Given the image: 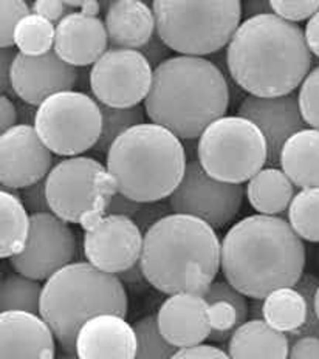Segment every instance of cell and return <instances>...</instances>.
I'll use <instances>...</instances> for the list:
<instances>
[{
  "mask_svg": "<svg viewBox=\"0 0 319 359\" xmlns=\"http://www.w3.org/2000/svg\"><path fill=\"white\" fill-rule=\"evenodd\" d=\"M262 319L285 334L299 332L307 320V301L299 290L284 287L271 291L262 301Z\"/></svg>",
  "mask_w": 319,
  "mask_h": 359,
  "instance_id": "cell-27",
  "label": "cell"
},
{
  "mask_svg": "<svg viewBox=\"0 0 319 359\" xmlns=\"http://www.w3.org/2000/svg\"><path fill=\"white\" fill-rule=\"evenodd\" d=\"M53 152L33 126L18 124L0 135V184L22 191L46 180L53 169Z\"/></svg>",
  "mask_w": 319,
  "mask_h": 359,
  "instance_id": "cell-15",
  "label": "cell"
},
{
  "mask_svg": "<svg viewBox=\"0 0 319 359\" xmlns=\"http://www.w3.org/2000/svg\"><path fill=\"white\" fill-rule=\"evenodd\" d=\"M18 121L19 114L16 104L6 95H2L0 96V130H2V133L8 132L13 127L18 126Z\"/></svg>",
  "mask_w": 319,
  "mask_h": 359,
  "instance_id": "cell-45",
  "label": "cell"
},
{
  "mask_svg": "<svg viewBox=\"0 0 319 359\" xmlns=\"http://www.w3.org/2000/svg\"><path fill=\"white\" fill-rule=\"evenodd\" d=\"M157 320L163 338L179 350L202 346L211 336L210 306L205 296H169L160 306Z\"/></svg>",
  "mask_w": 319,
  "mask_h": 359,
  "instance_id": "cell-18",
  "label": "cell"
},
{
  "mask_svg": "<svg viewBox=\"0 0 319 359\" xmlns=\"http://www.w3.org/2000/svg\"><path fill=\"white\" fill-rule=\"evenodd\" d=\"M19 100V98H18ZM18 107V114H19V121L20 124L24 126H33L36 123V115H38V109L39 107H34L32 104H27L24 101H20L16 104Z\"/></svg>",
  "mask_w": 319,
  "mask_h": 359,
  "instance_id": "cell-48",
  "label": "cell"
},
{
  "mask_svg": "<svg viewBox=\"0 0 319 359\" xmlns=\"http://www.w3.org/2000/svg\"><path fill=\"white\" fill-rule=\"evenodd\" d=\"M56 25L39 14H28L19 22L14 32V42L19 53L25 56H43L55 48Z\"/></svg>",
  "mask_w": 319,
  "mask_h": 359,
  "instance_id": "cell-30",
  "label": "cell"
},
{
  "mask_svg": "<svg viewBox=\"0 0 319 359\" xmlns=\"http://www.w3.org/2000/svg\"><path fill=\"white\" fill-rule=\"evenodd\" d=\"M273 13L287 22L308 20L319 11V0H271Z\"/></svg>",
  "mask_w": 319,
  "mask_h": 359,
  "instance_id": "cell-37",
  "label": "cell"
},
{
  "mask_svg": "<svg viewBox=\"0 0 319 359\" xmlns=\"http://www.w3.org/2000/svg\"><path fill=\"white\" fill-rule=\"evenodd\" d=\"M319 287V279L315 278L313 274H306L302 276L301 280L296 283L294 288L299 290L301 293L306 296L307 301V320L306 325H304L299 332L290 334L288 341L302 338V336H318L319 338V319L315 310V294Z\"/></svg>",
  "mask_w": 319,
  "mask_h": 359,
  "instance_id": "cell-36",
  "label": "cell"
},
{
  "mask_svg": "<svg viewBox=\"0 0 319 359\" xmlns=\"http://www.w3.org/2000/svg\"><path fill=\"white\" fill-rule=\"evenodd\" d=\"M243 186L224 183L206 174L198 158L189 160L179 188L168 198L172 214L191 215L214 229L225 228L239 214Z\"/></svg>",
  "mask_w": 319,
  "mask_h": 359,
  "instance_id": "cell-12",
  "label": "cell"
},
{
  "mask_svg": "<svg viewBox=\"0 0 319 359\" xmlns=\"http://www.w3.org/2000/svg\"><path fill=\"white\" fill-rule=\"evenodd\" d=\"M280 169L296 188H319V130L294 133L282 149Z\"/></svg>",
  "mask_w": 319,
  "mask_h": 359,
  "instance_id": "cell-25",
  "label": "cell"
},
{
  "mask_svg": "<svg viewBox=\"0 0 319 359\" xmlns=\"http://www.w3.org/2000/svg\"><path fill=\"white\" fill-rule=\"evenodd\" d=\"M0 359H56V338L39 314L0 313Z\"/></svg>",
  "mask_w": 319,
  "mask_h": 359,
  "instance_id": "cell-19",
  "label": "cell"
},
{
  "mask_svg": "<svg viewBox=\"0 0 319 359\" xmlns=\"http://www.w3.org/2000/svg\"><path fill=\"white\" fill-rule=\"evenodd\" d=\"M78 76L76 67L65 64L55 50L43 56L18 53L11 69V86L16 98L41 107L50 96L72 92Z\"/></svg>",
  "mask_w": 319,
  "mask_h": 359,
  "instance_id": "cell-17",
  "label": "cell"
},
{
  "mask_svg": "<svg viewBox=\"0 0 319 359\" xmlns=\"http://www.w3.org/2000/svg\"><path fill=\"white\" fill-rule=\"evenodd\" d=\"M79 13L88 18H98V14L101 13V4L96 2V0H86V2H83Z\"/></svg>",
  "mask_w": 319,
  "mask_h": 359,
  "instance_id": "cell-50",
  "label": "cell"
},
{
  "mask_svg": "<svg viewBox=\"0 0 319 359\" xmlns=\"http://www.w3.org/2000/svg\"><path fill=\"white\" fill-rule=\"evenodd\" d=\"M0 256L11 259L25 250L32 226V215L28 214L20 197L13 191L0 192Z\"/></svg>",
  "mask_w": 319,
  "mask_h": 359,
  "instance_id": "cell-28",
  "label": "cell"
},
{
  "mask_svg": "<svg viewBox=\"0 0 319 359\" xmlns=\"http://www.w3.org/2000/svg\"><path fill=\"white\" fill-rule=\"evenodd\" d=\"M19 51H14L13 48H2L0 51V90L2 95L8 93L10 96H16L11 86V69Z\"/></svg>",
  "mask_w": 319,
  "mask_h": 359,
  "instance_id": "cell-43",
  "label": "cell"
},
{
  "mask_svg": "<svg viewBox=\"0 0 319 359\" xmlns=\"http://www.w3.org/2000/svg\"><path fill=\"white\" fill-rule=\"evenodd\" d=\"M109 37L100 18L73 11L56 25L55 53L72 67H88L106 55Z\"/></svg>",
  "mask_w": 319,
  "mask_h": 359,
  "instance_id": "cell-21",
  "label": "cell"
},
{
  "mask_svg": "<svg viewBox=\"0 0 319 359\" xmlns=\"http://www.w3.org/2000/svg\"><path fill=\"white\" fill-rule=\"evenodd\" d=\"M306 246L282 217L250 215L222 241L226 282L243 296L264 301L271 291L294 287L304 276Z\"/></svg>",
  "mask_w": 319,
  "mask_h": 359,
  "instance_id": "cell-2",
  "label": "cell"
},
{
  "mask_svg": "<svg viewBox=\"0 0 319 359\" xmlns=\"http://www.w3.org/2000/svg\"><path fill=\"white\" fill-rule=\"evenodd\" d=\"M296 186L278 168H264L247 184V198L256 212L278 217L290 208Z\"/></svg>",
  "mask_w": 319,
  "mask_h": 359,
  "instance_id": "cell-26",
  "label": "cell"
},
{
  "mask_svg": "<svg viewBox=\"0 0 319 359\" xmlns=\"http://www.w3.org/2000/svg\"><path fill=\"white\" fill-rule=\"evenodd\" d=\"M288 223L302 241L319 242V188L301 189L287 211Z\"/></svg>",
  "mask_w": 319,
  "mask_h": 359,
  "instance_id": "cell-31",
  "label": "cell"
},
{
  "mask_svg": "<svg viewBox=\"0 0 319 359\" xmlns=\"http://www.w3.org/2000/svg\"><path fill=\"white\" fill-rule=\"evenodd\" d=\"M304 33H306V41H307L310 53L319 57V11L313 18L307 20L306 32Z\"/></svg>",
  "mask_w": 319,
  "mask_h": 359,
  "instance_id": "cell-46",
  "label": "cell"
},
{
  "mask_svg": "<svg viewBox=\"0 0 319 359\" xmlns=\"http://www.w3.org/2000/svg\"><path fill=\"white\" fill-rule=\"evenodd\" d=\"M46 180H42V182L36 183V184L28 186V188L22 189L19 194L22 203H24L29 215L51 212L50 205H48V198H47V182Z\"/></svg>",
  "mask_w": 319,
  "mask_h": 359,
  "instance_id": "cell-38",
  "label": "cell"
},
{
  "mask_svg": "<svg viewBox=\"0 0 319 359\" xmlns=\"http://www.w3.org/2000/svg\"><path fill=\"white\" fill-rule=\"evenodd\" d=\"M32 11L34 14H39V16L48 19L53 24H59L67 14H70V11L67 10V6L61 0H36V2L32 5Z\"/></svg>",
  "mask_w": 319,
  "mask_h": 359,
  "instance_id": "cell-41",
  "label": "cell"
},
{
  "mask_svg": "<svg viewBox=\"0 0 319 359\" xmlns=\"http://www.w3.org/2000/svg\"><path fill=\"white\" fill-rule=\"evenodd\" d=\"M46 182L51 212L83 228L106 215L110 200L118 192L107 168L90 156L59 161Z\"/></svg>",
  "mask_w": 319,
  "mask_h": 359,
  "instance_id": "cell-8",
  "label": "cell"
},
{
  "mask_svg": "<svg viewBox=\"0 0 319 359\" xmlns=\"http://www.w3.org/2000/svg\"><path fill=\"white\" fill-rule=\"evenodd\" d=\"M104 25L112 48L141 50L157 33L152 6L141 0H115L104 13Z\"/></svg>",
  "mask_w": 319,
  "mask_h": 359,
  "instance_id": "cell-22",
  "label": "cell"
},
{
  "mask_svg": "<svg viewBox=\"0 0 319 359\" xmlns=\"http://www.w3.org/2000/svg\"><path fill=\"white\" fill-rule=\"evenodd\" d=\"M34 129L53 154L83 156L101 137L100 102L75 90L50 96L38 109Z\"/></svg>",
  "mask_w": 319,
  "mask_h": 359,
  "instance_id": "cell-10",
  "label": "cell"
},
{
  "mask_svg": "<svg viewBox=\"0 0 319 359\" xmlns=\"http://www.w3.org/2000/svg\"><path fill=\"white\" fill-rule=\"evenodd\" d=\"M143 203H140V201L135 200H130L128 197L121 196L120 192H116L114 198L110 200V205L107 208V212L106 214H112V215H125L129 217V219H135L140 208Z\"/></svg>",
  "mask_w": 319,
  "mask_h": 359,
  "instance_id": "cell-44",
  "label": "cell"
},
{
  "mask_svg": "<svg viewBox=\"0 0 319 359\" xmlns=\"http://www.w3.org/2000/svg\"><path fill=\"white\" fill-rule=\"evenodd\" d=\"M290 341L264 319H250L233 333L228 342L231 359H288Z\"/></svg>",
  "mask_w": 319,
  "mask_h": 359,
  "instance_id": "cell-23",
  "label": "cell"
},
{
  "mask_svg": "<svg viewBox=\"0 0 319 359\" xmlns=\"http://www.w3.org/2000/svg\"><path fill=\"white\" fill-rule=\"evenodd\" d=\"M205 299L210 306V323L212 342H224L243 323H247L250 314V304L247 296L237 291L226 280H216L208 290Z\"/></svg>",
  "mask_w": 319,
  "mask_h": 359,
  "instance_id": "cell-24",
  "label": "cell"
},
{
  "mask_svg": "<svg viewBox=\"0 0 319 359\" xmlns=\"http://www.w3.org/2000/svg\"><path fill=\"white\" fill-rule=\"evenodd\" d=\"M118 279L123 282V285H130V287L141 285V283L147 282L143 271H141L140 264L133 266L132 269H129V271H124L121 274H118Z\"/></svg>",
  "mask_w": 319,
  "mask_h": 359,
  "instance_id": "cell-49",
  "label": "cell"
},
{
  "mask_svg": "<svg viewBox=\"0 0 319 359\" xmlns=\"http://www.w3.org/2000/svg\"><path fill=\"white\" fill-rule=\"evenodd\" d=\"M288 359H319L318 336H302L293 339L288 350Z\"/></svg>",
  "mask_w": 319,
  "mask_h": 359,
  "instance_id": "cell-39",
  "label": "cell"
},
{
  "mask_svg": "<svg viewBox=\"0 0 319 359\" xmlns=\"http://www.w3.org/2000/svg\"><path fill=\"white\" fill-rule=\"evenodd\" d=\"M222 265L216 229L191 215L170 214L144 233L140 266L149 285L168 296H205Z\"/></svg>",
  "mask_w": 319,
  "mask_h": 359,
  "instance_id": "cell-3",
  "label": "cell"
},
{
  "mask_svg": "<svg viewBox=\"0 0 319 359\" xmlns=\"http://www.w3.org/2000/svg\"><path fill=\"white\" fill-rule=\"evenodd\" d=\"M229 86L224 72L205 57L172 56L154 70L146 116L180 140H197L226 116Z\"/></svg>",
  "mask_w": 319,
  "mask_h": 359,
  "instance_id": "cell-4",
  "label": "cell"
},
{
  "mask_svg": "<svg viewBox=\"0 0 319 359\" xmlns=\"http://www.w3.org/2000/svg\"><path fill=\"white\" fill-rule=\"evenodd\" d=\"M226 69L248 95H292L311 72L306 33L274 13L245 19L226 48Z\"/></svg>",
  "mask_w": 319,
  "mask_h": 359,
  "instance_id": "cell-1",
  "label": "cell"
},
{
  "mask_svg": "<svg viewBox=\"0 0 319 359\" xmlns=\"http://www.w3.org/2000/svg\"><path fill=\"white\" fill-rule=\"evenodd\" d=\"M315 310L318 314V319H319V287L316 290V294H315Z\"/></svg>",
  "mask_w": 319,
  "mask_h": 359,
  "instance_id": "cell-52",
  "label": "cell"
},
{
  "mask_svg": "<svg viewBox=\"0 0 319 359\" xmlns=\"http://www.w3.org/2000/svg\"><path fill=\"white\" fill-rule=\"evenodd\" d=\"M100 314H128V294L118 276L88 262H75L43 285L39 316L53 330L64 353H75L79 328Z\"/></svg>",
  "mask_w": 319,
  "mask_h": 359,
  "instance_id": "cell-6",
  "label": "cell"
},
{
  "mask_svg": "<svg viewBox=\"0 0 319 359\" xmlns=\"http://www.w3.org/2000/svg\"><path fill=\"white\" fill-rule=\"evenodd\" d=\"M84 229V256L104 273L118 276L140 264L144 234L125 215L106 214Z\"/></svg>",
  "mask_w": 319,
  "mask_h": 359,
  "instance_id": "cell-14",
  "label": "cell"
},
{
  "mask_svg": "<svg viewBox=\"0 0 319 359\" xmlns=\"http://www.w3.org/2000/svg\"><path fill=\"white\" fill-rule=\"evenodd\" d=\"M102 115V129L98 143L93 147L96 152H109L110 147L121 137L124 132H128L132 127H137L144 123V107L137 106L130 109H114L100 104Z\"/></svg>",
  "mask_w": 319,
  "mask_h": 359,
  "instance_id": "cell-32",
  "label": "cell"
},
{
  "mask_svg": "<svg viewBox=\"0 0 319 359\" xmlns=\"http://www.w3.org/2000/svg\"><path fill=\"white\" fill-rule=\"evenodd\" d=\"M32 6L24 0H2L0 2V47L13 48L14 32L19 22L32 14Z\"/></svg>",
  "mask_w": 319,
  "mask_h": 359,
  "instance_id": "cell-34",
  "label": "cell"
},
{
  "mask_svg": "<svg viewBox=\"0 0 319 359\" xmlns=\"http://www.w3.org/2000/svg\"><path fill=\"white\" fill-rule=\"evenodd\" d=\"M157 33L180 56L203 57L228 47L242 24L239 0H155Z\"/></svg>",
  "mask_w": 319,
  "mask_h": 359,
  "instance_id": "cell-7",
  "label": "cell"
},
{
  "mask_svg": "<svg viewBox=\"0 0 319 359\" xmlns=\"http://www.w3.org/2000/svg\"><path fill=\"white\" fill-rule=\"evenodd\" d=\"M78 241L70 224L53 212L32 215L25 250L11 257L16 273L33 280H48L59 269L75 264Z\"/></svg>",
  "mask_w": 319,
  "mask_h": 359,
  "instance_id": "cell-13",
  "label": "cell"
},
{
  "mask_svg": "<svg viewBox=\"0 0 319 359\" xmlns=\"http://www.w3.org/2000/svg\"><path fill=\"white\" fill-rule=\"evenodd\" d=\"M137 333L125 318L100 314L79 328L75 353L79 359H133Z\"/></svg>",
  "mask_w": 319,
  "mask_h": 359,
  "instance_id": "cell-20",
  "label": "cell"
},
{
  "mask_svg": "<svg viewBox=\"0 0 319 359\" xmlns=\"http://www.w3.org/2000/svg\"><path fill=\"white\" fill-rule=\"evenodd\" d=\"M154 69L137 50L109 48L92 65L88 84L95 100L114 109L137 107L151 92Z\"/></svg>",
  "mask_w": 319,
  "mask_h": 359,
  "instance_id": "cell-11",
  "label": "cell"
},
{
  "mask_svg": "<svg viewBox=\"0 0 319 359\" xmlns=\"http://www.w3.org/2000/svg\"><path fill=\"white\" fill-rule=\"evenodd\" d=\"M188 160L180 138L157 124L132 127L107 152V172L121 196L140 203L165 201L179 188Z\"/></svg>",
  "mask_w": 319,
  "mask_h": 359,
  "instance_id": "cell-5",
  "label": "cell"
},
{
  "mask_svg": "<svg viewBox=\"0 0 319 359\" xmlns=\"http://www.w3.org/2000/svg\"><path fill=\"white\" fill-rule=\"evenodd\" d=\"M137 333V353L133 359H172L177 353L174 346L163 338L157 316H144L133 324Z\"/></svg>",
  "mask_w": 319,
  "mask_h": 359,
  "instance_id": "cell-33",
  "label": "cell"
},
{
  "mask_svg": "<svg viewBox=\"0 0 319 359\" xmlns=\"http://www.w3.org/2000/svg\"><path fill=\"white\" fill-rule=\"evenodd\" d=\"M304 121L311 129L319 130V65L308 73L298 93Z\"/></svg>",
  "mask_w": 319,
  "mask_h": 359,
  "instance_id": "cell-35",
  "label": "cell"
},
{
  "mask_svg": "<svg viewBox=\"0 0 319 359\" xmlns=\"http://www.w3.org/2000/svg\"><path fill=\"white\" fill-rule=\"evenodd\" d=\"M242 14L245 19L264 16V14H273L271 5L266 0H248L242 4Z\"/></svg>",
  "mask_w": 319,
  "mask_h": 359,
  "instance_id": "cell-47",
  "label": "cell"
},
{
  "mask_svg": "<svg viewBox=\"0 0 319 359\" xmlns=\"http://www.w3.org/2000/svg\"><path fill=\"white\" fill-rule=\"evenodd\" d=\"M172 359H231L224 350L214 346H196L188 348L177 350V353L172 356Z\"/></svg>",
  "mask_w": 319,
  "mask_h": 359,
  "instance_id": "cell-42",
  "label": "cell"
},
{
  "mask_svg": "<svg viewBox=\"0 0 319 359\" xmlns=\"http://www.w3.org/2000/svg\"><path fill=\"white\" fill-rule=\"evenodd\" d=\"M138 51H140V53L144 55V57L147 59V61H149V64L152 65L154 70L165 61H168L169 57H172V56H170V51H172V50H170L168 45L163 42V39L158 36V33H155L152 36V39Z\"/></svg>",
  "mask_w": 319,
  "mask_h": 359,
  "instance_id": "cell-40",
  "label": "cell"
},
{
  "mask_svg": "<svg viewBox=\"0 0 319 359\" xmlns=\"http://www.w3.org/2000/svg\"><path fill=\"white\" fill-rule=\"evenodd\" d=\"M43 285L38 280L25 278L19 273L4 278L0 287V313L24 311L41 313V297Z\"/></svg>",
  "mask_w": 319,
  "mask_h": 359,
  "instance_id": "cell-29",
  "label": "cell"
},
{
  "mask_svg": "<svg viewBox=\"0 0 319 359\" xmlns=\"http://www.w3.org/2000/svg\"><path fill=\"white\" fill-rule=\"evenodd\" d=\"M197 158L208 175L243 184L266 164V141L257 127L240 116H224L198 138Z\"/></svg>",
  "mask_w": 319,
  "mask_h": 359,
  "instance_id": "cell-9",
  "label": "cell"
},
{
  "mask_svg": "<svg viewBox=\"0 0 319 359\" xmlns=\"http://www.w3.org/2000/svg\"><path fill=\"white\" fill-rule=\"evenodd\" d=\"M237 116L248 119L262 132L266 141L269 168L280 166V154L287 141L294 133L307 129L296 93L276 98H259L248 95L237 109Z\"/></svg>",
  "mask_w": 319,
  "mask_h": 359,
  "instance_id": "cell-16",
  "label": "cell"
},
{
  "mask_svg": "<svg viewBox=\"0 0 319 359\" xmlns=\"http://www.w3.org/2000/svg\"><path fill=\"white\" fill-rule=\"evenodd\" d=\"M56 359H79V358L76 356V353H64L62 351V355Z\"/></svg>",
  "mask_w": 319,
  "mask_h": 359,
  "instance_id": "cell-51",
  "label": "cell"
}]
</instances>
